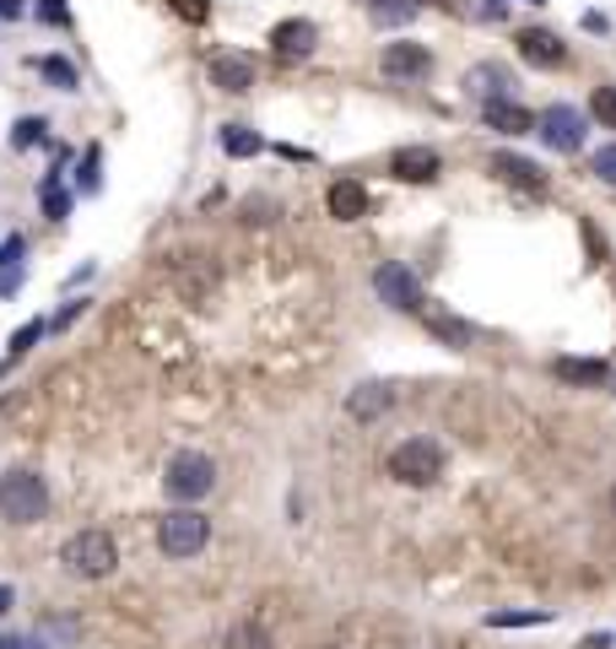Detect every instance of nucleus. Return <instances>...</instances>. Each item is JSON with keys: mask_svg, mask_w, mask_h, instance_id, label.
<instances>
[{"mask_svg": "<svg viewBox=\"0 0 616 649\" xmlns=\"http://www.w3.org/2000/svg\"><path fill=\"white\" fill-rule=\"evenodd\" d=\"M44 509H50V482L38 471L16 465L0 476V515L11 525H33V519H44Z\"/></svg>", "mask_w": 616, "mask_h": 649, "instance_id": "nucleus-1", "label": "nucleus"}, {"mask_svg": "<svg viewBox=\"0 0 616 649\" xmlns=\"http://www.w3.org/2000/svg\"><path fill=\"white\" fill-rule=\"evenodd\" d=\"M61 563L70 569V574H81V580H103V574H114L120 547H114L109 530H76V536L65 541Z\"/></svg>", "mask_w": 616, "mask_h": 649, "instance_id": "nucleus-2", "label": "nucleus"}, {"mask_svg": "<svg viewBox=\"0 0 616 649\" xmlns=\"http://www.w3.org/2000/svg\"><path fill=\"white\" fill-rule=\"evenodd\" d=\"M389 476L406 487H432L443 476V444L438 439H406L389 454Z\"/></svg>", "mask_w": 616, "mask_h": 649, "instance_id": "nucleus-3", "label": "nucleus"}, {"mask_svg": "<svg viewBox=\"0 0 616 649\" xmlns=\"http://www.w3.org/2000/svg\"><path fill=\"white\" fill-rule=\"evenodd\" d=\"M163 487H168V498H179V504H200V498L217 487V465H211V454H200V450L174 454Z\"/></svg>", "mask_w": 616, "mask_h": 649, "instance_id": "nucleus-4", "label": "nucleus"}, {"mask_svg": "<svg viewBox=\"0 0 616 649\" xmlns=\"http://www.w3.org/2000/svg\"><path fill=\"white\" fill-rule=\"evenodd\" d=\"M206 541H211V519L200 509H189V504L157 519V547L168 558H195V552H206Z\"/></svg>", "mask_w": 616, "mask_h": 649, "instance_id": "nucleus-5", "label": "nucleus"}, {"mask_svg": "<svg viewBox=\"0 0 616 649\" xmlns=\"http://www.w3.org/2000/svg\"><path fill=\"white\" fill-rule=\"evenodd\" d=\"M373 293H378L389 309H406V315L422 309V282H417V271H406L400 260H384V265L373 271Z\"/></svg>", "mask_w": 616, "mask_h": 649, "instance_id": "nucleus-6", "label": "nucleus"}, {"mask_svg": "<svg viewBox=\"0 0 616 649\" xmlns=\"http://www.w3.org/2000/svg\"><path fill=\"white\" fill-rule=\"evenodd\" d=\"M536 135L552 146V152H579L584 146V114L573 103H552L541 120H536Z\"/></svg>", "mask_w": 616, "mask_h": 649, "instance_id": "nucleus-7", "label": "nucleus"}, {"mask_svg": "<svg viewBox=\"0 0 616 649\" xmlns=\"http://www.w3.org/2000/svg\"><path fill=\"white\" fill-rule=\"evenodd\" d=\"M314 44H319V28H314L308 16H287V22L271 28V50H276V61H308Z\"/></svg>", "mask_w": 616, "mask_h": 649, "instance_id": "nucleus-8", "label": "nucleus"}, {"mask_svg": "<svg viewBox=\"0 0 616 649\" xmlns=\"http://www.w3.org/2000/svg\"><path fill=\"white\" fill-rule=\"evenodd\" d=\"M514 44H519V55H525V61L541 65V70H557V65H568V44H562L557 33H547V28H525V33H519Z\"/></svg>", "mask_w": 616, "mask_h": 649, "instance_id": "nucleus-9", "label": "nucleus"}, {"mask_svg": "<svg viewBox=\"0 0 616 649\" xmlns=\"http://www.w3.org/2000/svg\"><path fill=\"white\" fill-rule=\"evenodd\" d=\"M211 87H222V92H249V87H254V61L239 55V50L211 55Z\"/></svg>", "mask_w": 616, "mask_h": 649, "instance_id": "nucleus-10", "label": "nucleus"}, {"mask_svg": "<svg viewBox=\"0 0 616 649\" xmlns=\"http://www.w3.org/2000/svg\"><path fill=\"white\" fill-rule=\"evenodd\" d=\"M389 174L406 179V185H428V179H438V152L432 146H400L389 157Z\"/></svg>", "mask_w": 616, "mask_h": 649, "instance_id": "nucleus-11", "label": "nucleus"}, {"mask_svg": "<svg viewBox=\"0 0 616 649\" xmlns=\"http://www.w3.org/2000/svg\"><path fill=\"white\" fill-rule=\"evenodd\" d=\"M378 65H384V76H428L432 55H428V44H384Z\"/></svg>", "mask_w": 616, "mask_h": 649, "instance_id": "nucleus-12", "label": "nucleus"}, {"mask_svg": "<svg viewBox=\"0 0 616 649\" xmlns=\"http://www.w3.org/2000/svg\"><path fill=\"white\" fill-rule=\"evenodd\" d=\"M324 206H330V217L358 222V217H369V190H363L358 179H336V185H330V195H324Z\"/></svg>", "mask_w": 616, "mask_h": 649, "instance_id": "nucleus-13", "label": "nucleus"}, {"mask_svg": "<svg viewBox=\"0 0 616 649\" xmlns=\"http://www.w3.org/2000/svg\"><path fill=\"white\" fill-rule=\"evenodd\" d=\"M482 114H487V125L503 130V135H525V130H536V114H530V109H519L514 98H487V103H482Z\"/></svg>", "mask_w": 616, "mask_h": 649, "instance_id": "nucleus-14", "label": "nucleus"}, {"mask_svg": "<svg viewBox=\"0 0 616 649\" xmlns=\"http://www.w3.org/2000/svg\"><path fill=\"white\" fill-rule=\"evenodd\" d=\"M395 406V389L378 385V380H369V385H358L352 395H346V411L358 417V422H373V417H384Z\"/></svg>", "mask_w": 616, "mask_h": 649, "instance_id": "nucleus-15", "label": "nucleus"}, {"mask_svg": "<svg viewBox=\"0 0 616 649\" xmlns=\"http://www.w3.org/2000/svg\"><path fill=\"white\" fill-rule=\"evenodd\" d=\"M493 174L497 179H508V185H519V190H547V174H541L530 157H514V152H497Z\"/></svg>", "mask_w": 616, "mask_h": 649, "instance_id": "nucleus-16", "label": "nucleus"}, {"mask_svg": "<svg viewBox=\"0 0 616 649\" xmlns=\"http://www.w3.org/2000/svg\"><path fill=\"white\" fill-rule=\"evenodd\" d=\"M552 374L562 385H606V380H612V369H606L601 358H557Z\"/></svg>", "mask_w": 616, "mask_h": 649, "instance_id": "nucleus-17", "label": "nucleus"}, {"mask_svg": "<svg viewBox=\"0 0 616 649\" xmlns=\"http://www.w3.org/2000/svg\"><path fill=\"white\" fill-rule=\"evenodd\" d=\"M422 320H428L432 336H438L443 346H454V352H460V346H471V336H476V330H471L465 320H454V315H438V309H422Z\"/></svg>", "mask_w": 616, "mask_h": 649, "instance_id": "nucleus-18", "label": "nucleus"}, {"mask_svg": "<svg viewBox=\"0 0 616 649\" xmlns=\"http://www.w3.org/2000/svg\"><path fill=\"white\" fill-rule=\"evenodd\" d=\"M265 141H260V130H249V125H228L222 130V152L228 157H254Z\"/></svg>", "mask_w": 616, "mask_h": 649, "instance_id": "nucleus-19", "label": "nucleus"}, {"mask_svg": "<svg viewBox=\"0 0 616 649\" xmlns=\"http://www.w3.org/2000/svg\"><path fill=\"white\" fill-rule=\"evenodd\" d=\"M228 649H271V634H265L260 623H233V634H228Z\"/></svg>", "mask_w": 616, "mask_h": 649, "instance_id": "nucleus-20", "label": "nucleus"}, {"mask_svg": "<svg viewBox=\"0 0 616 649\" xmlns=\"http://www.w3.org/2000/svg\"><path fill=\"white\" fill-rule=\"evenodd\" d=\"M38 70H44L61 92H76V87H81V76H76V65L70 61H55V55H50V61H38Z\"/></svg>", "mask_w": 616, "mask_h": 649, "instance_id": "nucleus-21", "label": "nucleus"}, {"mask_svg": "<svg viewBox=\"0 0 616 649\" xmlns=\"http://www.w3.org/2000/svg\"><path fill=\"white\" fill-rule=\"evenodd\" d=\"M590 114L606 130H616V87H595V92H590Z\"/></svg>", "mask_w": 616, "mask_h": 649, "instance_id": "nucleus-22", "label": "nucleus"}, {"mask_svg": "<svg viewBox=\"0 0 616 649\" xmlns=\"http://www.w3.org/2000/svg\"><path fill=\"white\" fill-rule=\"evenodd\" d=\"M44 211H50L55 222H65V217H70V195L61 190V179H55V174L44 179Z\"/></svg>", "mask_w": 616, "mask_h": 649, "instance_id": "nucleus-23", "label": "nucleus"}, {"mask_svg": "<svg viewBox=\"0 0 616 649\" xmlns=\"http://www.w3.org/2000/svg\"><path fill=\"white\" fill-rule=\"evenodd\" d=\"M44 120H33V114H28V120H16V125H11V146H16V152H28V146H33V141H44Z\"/></svg>", "mask_w": 616, "mask_h": 649, "instance_id": "nucleus-24", "label": "nucleus"}, {"mask_svg": "<svg viewBox=\"0 0 616 649\" xmlns=\"http://www.w3.org/2000/svg\"><path fill=\"white\" fill-rule=\"evenodd\" d=\"M411 11H417L411 0H373V16H378V22H406Z\"/></svg>", "mask_w": 616, "mask_h": 649, "instance_id": "nucleus-25", "label": "nucleus"}, {"mask_svg": "<svg viewBox=\"0 0 616 649\" xmlns=\"http://www.w3.org/2000/svg\"><path fill=\"white\" fill-rule=\"evenodd\" d=\"M44 336V320H28V324H16V336H11V358H22L33 341Z\"/></svg>", "mask_w": 616, "mask_h": 649, "instance_id": "nucleus-26", "label": "nucleus"}, {"mask_svg": "<svg viewBox=\"0 0 616 649\" xmlns=\"http://www.w3.org/2000/svg\"><path fill=\"white\" fill-rule=\"evenodd\" d=\"M493 628H525V623H547V612H493Z\"/></svg>", "mask_w": 616, "mask_h": 649, "instance_id": "nucleus-27", "label": "nucleus"}, {"mask_svg": "<svg viewBox=\"0 0 616 649\" xmlns=\"http://www.w3.org/2000/svg\"><path fill=\"white\" fill-rule=\"evenodd\" d=\"M595 174H601L606 185H616V141H612V146H601V152H595Z\"/></svg>", "mask_w": 616, "mask_h": 649, "instance_id": "nucleus-28", "label": "nucleus"}, {"mask_svg": "<svg viewBox=\"0 0 616 649\" xmlns=\"http://www.w3.org/2000/svg\"><path fill=\"white\" fill-rule=\"evenodd\" d=\"M98 163H103V152L92 146V152H87V163H81V190H87V195L98 190Z\"/></svg>", "mask_w": 616, "mask_h": 649, "instance_id": "nucleus-29", "label": "nucleus"}, {"mask_svg": "<svg viewBox=\"0 0 616 649\" xmlns=\"http://www.w3.org/2000/svg\"><path fill=\"white\" fill-rule=\"evenodd\" d=\"M22 250H28L22 239H6V244H0V276H6V271H16V260H22Z\"/></svg>", "mask_w": 616, "mask_h": 649, "instance_id": "nucleus-30", "label": "nucleus"}, {"mask_svg": "<svg viewBox=\"0 0 616 649\" xmlns=\"http://www.w3.org/2000/svg\"><path fill=\"white\" fill-rule=\"evenodd\" d=\"M38 16H44V22H55V28H65V22H70L65 0H38Z\"/></svg>", "mask_w": 616, "mask_h": 649, "instance_id": "nucleus-31", "label": "nucleus"}, {"mask_svg": "<svg viewBox=\"0 0 616 649\" xmlns=\"http://www.w3.org/2000/svg\"><path fill=\"white\" fill-rule=\"evenodd\" d=\"M471 11H476L482 22H503V16H508V6H503V0H476Z\"/></svg>", "mask_w": 616, "mask_h": 649, "instance_id": "nucleus-32", "label": "nucleus"}, {"mask_svg": "<svg viewBox=\"0 0 616 649\" xmlns=\"http://www.w3.org/2000/svg\"><path fill=\"white\" fill-rule=\"evenodd\" d=\"M185 22H206V0H174Z\"/></svg>", "mask_w": 616, "mask_h": 649, "instance_id": "nucleus-33", "label": "nucleus"}, {"mask_svg": "<svg viewBox=\"0 0 616 649\" xmlns=\"http://www.w3.org/2000/svg\"><path fill=\"white\" fill-rule=\"evenodd\" d=\"M0 649H44L38 639H22V634H0Z\"/></svg>", "mask_w": 616, "mask_h": 649, "instance_id": "nucleus-34", "label": "nucleus"}, {"mask_svg": "<svg viewBox=\"0 0 616 649\" xmlns=\"http://www.w3.org/2000/svg\"><path fill=\"white\" fill-rule=\"evenodd\" d=\"M22 11H28V6H22V0H0V16H6V22H16V16H22Z\"/></svg>", "mask_w": 616, "mask_h": 649, "instance_id": "nucleus-35", "label": "nucleus"}, {"mask_svg": "<svg viewBox=\"0 0 616 649\" xmlns=\"http://www.w3.org/2000/svg\"><path fill=\"white\" fill-rule=\"evenodd\" d=\"M0 612H11V584H0Z\"/></svg>", "mask_w": 616, "mask_h": 649, "instance_id": "nucleus-36", "label": "nucleus"}, {"mask_svg": "<svg viewBox=\"0 0 616 649\" xmlns=\"http://www.w3.org/2000/svg\"><path fill=\"white\" fill-rule=\"evenodd\" d=\"M612 509H616V487H612Z\"/></svg>", "mask_w": 616, "mask_h": 649, "instance_id": "nucleus-37", "label": "nucleus"}, {"mask_svg": "<svg viewBox=\"0 0 616 649\" xmlns=\"http://www.w3.org/2000/svg\"><path fill=\"white\" fill-rule=\"evenodd\" d=\"M536 6H541V0H536Z\"/></svg>", "mask_w": 616, "mask_h": 649, "instance_id": "nucleus-38", "label": "nucleus"}]
</instances>
